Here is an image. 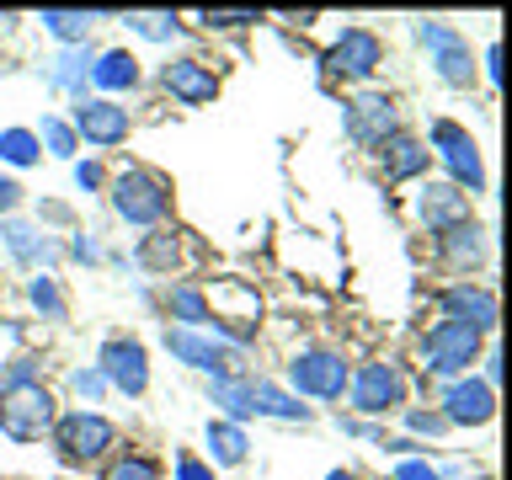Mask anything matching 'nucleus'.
Segmentation results:
<instances>
[{
	"label": "nucleus",
	"instance_id": "nucleus-22",
	"mask_svg": "<svg viewBox=\"0 0 512 480\" xmlns=\"http://www.w3.org/2000/svg\"><path fill=\"white\" fill-rule=\"evenodd\" d=\"M91 80L102 91H134L139 86V59L128 54V48H107V54L91 64Z\"/></svg>",
	"mask_w": 512,
	"mask_h": 480
},
{
	"label": "nucleus",
	"instance_id": "nucleus-41",
	"mask_svg": "<svg viewBox=\"0 0 512 480\" xmlns=\"http://www.w3.org/2000/svg\"><path fill=\"white\" fill-rule=\"evenodd\" d=\"M75 182H80V192H96L107 176H102V166H96V160H80V166H75Z\"/></svg>",
	"mask_w": 512,
	"mask_h": 480
},
{
	"label": "nucleus",
	"instance_id": "nucleus-45",
	"mask_svg": "<svg viewBox=\"0 0 512 480\" xmlns=\"http://www.w3.org/2000/svg\"><path fill=\"white\" fill-rule=\"evenodd\" d=\"M326 480H363V475H352V470H331Z\"/></svg>",
	"mask_w": 512,
	"mask_h": 480
},
{
	"label": "nucleus",
	"instance_id": "nucleus-17",
	"mask_svg": "<svg viewBox=\"0 0 512 480\" xmlns=\"http://www.w3.org/2000/svg\"><path fill=\"white\" fill-rule=\"evenodd\" d=\"M0 246H6L22 267H38V262L48 267V262L59 256L54 240H48V235L38 230V224H22V219H6V230H0Z\"/></svg>",
	"mask_w": 512,
	"mask_h": 480
},
{
	"label": "nucleus",
	"instance_id": "nucleus-33",
	"mask_svg": "<svg viewBox=\"0 0 512 480\" xmlns=\"http://www.w3.org/2000/svg\"><path fill=\"white\" fill-rule=\"evenodd\" d=\"M70 390H75L80 400H86V406H91V400H102V395H107L102 368H75V374H70Z\"/></svg>",
	"mask_w": 512,
	"mask_h": 480
},
{
	"label": "nucleus",
	"instance_id": "nucleus-20",
	"mask_svg": "<svg viewBox=\"0 0 512 480\" xmlns=\"http://www.w3.org/2000/svg\"><path fill=\"white\" fill-rule=\"evenodd\" d=\"M251 416H278V422H310V406H299V395L278 390V384L251 379Z\"/></svg>",
	"mask_w": 512,
	"mask_h": 480
},
{
	"label": "nucleus",
	"instance_id": "nucleus-4",
	"mask_svg": "<svg viewBox=\"0 0 512 480\" xmlns=\"http://www.w3.org/2000/svg\"><path fill=\"white\" fill-rule=\"evenodd\" d=\"M118 443V427L107 422L102 411H70L54 422V448L64 464H91V459H107V448Z\"/></svg>",
	"mask_w": 512,
	"mask_h": 480
},
{
	"label": "nucleus",
	"instance_id": "nucleus-10",
	"mask_svg": "<svg viewBox=\"0 0 512 480\" xmlns=\"http://www.w3.org/2000/svg\"><path fill=\"white\" fill-rule=\"evenodd\" d=\"M379 59H384V43L374 38L368 27H347L342 38L331 43V54H326V75H342V80H368L379 70Z\"/></svg>",
	"mask_w": 512,
	"mask_h": 480
},
{
	"label": "nucleus",
	"instance_id": "nucleus-31",
	"mask_svg": "<svg viewBox=\"0 0 512 480\" xmlns=\"http://www.w3.org/2000/svg\"><path fill=\"white\" fill-rule=\"evenodd\" d=\"M38 144H43L48 155H59V160H75V128L64 123V118H43Z\"/></svg>",
	"mask_w": 512,
	"mask_h": 480
},
{
	"label": "nucleus",
	"instance_id": "nucleus-15",
	"mask_svg": "<svg viewBox=\"0 0 512 480\" xmlns=\"http://www.w3.org/2000/svg\"><path fill=\"white\" fill-rule=\"evenodd\" d=\"M416 219H422L432 235H443V230H454V224L470 219V198H464L454 182H427L422 198H416Z\"/></svg>",
	"mask_w": 512,
	"mask_h": 480
},
{
	"label": "nucleus",
	"instance_id": "nucleus-21",
	"mask_svg": "<svg viewBox=\"0 0 512 480\" xmlns=\"http://www.w3.org/2000/svg\"><path fill=\"white\" fill-rule=\"evenodd\" d=\"M176 262H182V240H176V230H166V224H155V230L139 240V267L155 272V278H166V272H176Z\"/></svg>",
	"mask_w": 512,
	"mask_h": 480
},
{
	"label": "nucleus",
	"instance_id": "nucleus-35",
	"mask_svg": "<svg viewBox=\"0 0 512 480\" xmlns=\"http://www.w3.org/2000/svg\"><path fill=\"white\" fill-rule=\"evenodd\" d=\"M251 22H262V16L256 11H203L208 32H230V27H251Z\"/></svg>",
	"mask_w": 512,
	"mask_h": 480
},
{
	"label": "nucleus",
	"instance_id": "nucleus-44",
	"mask_svg": "<svg viewBox=\"0 0 512 480\" xmlns=\"http://www.w3.org/2000/svg\"><path fill=\"white\" fill-rule=\"evenodd\" d=\"M486 70H491V80H502V48H496V43L486 48Z\"/></svg>",
	"mask_w": 512,
	"mask_h": 480
},
{
	"label": "nucleus",
	"instance_id": "nucleus-34",
	"mask_svg": "<svg viewBox=\"0 0 512 480\" xmlns=\"http://www.w3.org/2000/svg\"><path fill=\"white\" fill-rule=\"evenodd\" d=\"M107 480H160V470H155L150 459H139V454H123L118 464H112Z\"/></svg>",
	"mask_w": 512,
	"mask_h": 480
},
{
	"label": "nucleus",
	"instance_id": "nucleus-3",
	"mask_svg": "<svg viewBox=\"0 0 512 480\" xmlns=\"http://www.w3.org/2000/svg\"><path fill=\"white\" fill-rule=\"evenodd\" d=\"M475 358H480V331L464 326V320H438V326L422 336V363H427V374L464 379Z\"/></svg>",
	"mask_w": 512,
	"mask_h": 480
},
{
	"label": "nucleus",
	"instance_id": "nucleus-28",
	"mask_svg": "<svg viewBox=\"0 0 512 480\" xmlns=\"http://www.w3.org/2000/svg\"><path fill=\"white\" fill-rule=\"evenodd\" d=\"M208 448H214V464H246V432L235 422H208Z\"/></svg>",
	"mask_w": 512,
	"mask_h": 480
},
{
	"label": "nucleus",
	"instance_id": "nucleus-5",
	"mask_svg": "<svg viewBox=\"0 0 512 480\" xmlns=\"http://www.w3.org/2000/svg\"><path fill=\"white\" fill-rule=\"evenodd\" d=\"M347 363L342 352H326V347H304L288 358V384L299 395H315V400H342L347 395Z\"/></svg>",
	"mask_w": 512,
	"mask_h": 480
},
{
	"label": "nucleus",
	"instance_id": "nucleus-13",
	"mask_svg": "<svg viewBox=\"0 0 512 480\" xmlns=\"http://www.w3.org/2000/svg\"><path fill=\"white\" fill-rule=\"evenodd\" d=\"M96 368H102V379L123 395H144V384H150V358H144V347L123 342V336H112V342L102 347V363Z\"/></svg>",
	"mask_w": 512,
	"mask_h": 480
},
{
	"label": "nucleus",
	"instance_id": "nucleus-32",
	"mask_svg": "<svg viewBox=\"0 0 512 480\" xmlns=\"http://www.w3.org/2000/svg\"><path fill=\"white\" fill-rule=\"evenodd\" d=\"M128 27H134L139 38H150V43L176 38V16H128Z\"/></svg>",
	"mask_w": 512,
	"mask_h": 480
},
{
	"label": "nucleus",
	"instance_id": "nucleus-24",
	"mask_svg": "<svg viewBox=\"0 0 512 480\" xmlns=\"http://www.w3.org/2000/svg\"><path fill=\"white\" fill-rule=\"evenodd\" d=\"M432 64H438V80H443V86H454V91L475 86V59H470V43H464V38L432 48Z\"/></svg>",
	"mask_w": 512,
	"mask_h": 480
},
{
	"label": "nucleus",
	"instance_id": "nucleus-14",
	"mask_svg": "<svg viewBox=\"0 0 512 480\" xmlns=\"http://www.w3.org/2000/svg\"><path fill=\"white\" fill-rule=\"evenodd\" d=\"M160 86H166L182 107H203L219 96V75L208 70L203 59H171L166 70H160Z\"/></svg>",
	"mask_w": 512,
	"mask_h": 480
},
{
	"label": "nucleus",
	"instance_id": "nucleus-11",
	"mask_svg": "<svg viewBox=\"0 0 512 480\" xmlns=\"http://www.w3.org/2000/svg\"><path fill=\"white\" fill-rule=\"evenodd\" d=\"M70 128L86 134V144H96V150H112V144L128 139V107H118L112 96H80Z\"/></svg>",
	"mask_w": 512,
	"mask_h": 480
},
{
	"label": "nucleus",
	"instance_id": "nucleus-19",
	"mask_svg": "<svg viewBox=\"0 0 512 480\" xmlns=\"http://www.w3.org/2000/svg\"><path fill=\"white\" fill-rule=\"evenodd\" d=\"M379 155H384V182H411V176H422L427 160H432L427 144H416V139H406V134H395Z\"/></svg>",
	"mask_w": 512,
	"mask_h": 480
},
{
	"label": "nucleus",
	"instance_id": "nucleus-37",
	"mask_svg": "<svg viewBox=\"0 0 512 480\" xmlns=\"http://www.w3.org/2000/svg\"><path fill=\"white\" fill-rule=\"evenodd\" d=\"M16 384H38V358H11V368H6V390H16Z\"/></svg>",
	"mask_w": 512,
	"mask_h": 480
},
{
	"label": "nucleus",
	"instance_id": "nucleus-9",
	"mask_svg": "<svg viewBox=\"0 0 512 480\" xmlns=\"http://www.w3.org/2000/svg\"><path fill=\"white\" fill-rule=\"evenodd\" d=\"M438 406H443L438 416L448 427H486L496 416V390L486 379H448Z\"/></svg>",
	"mask_w": 512,
	"mask_h": 480
},
{
	"label": "nucleus",
	"instance_id": "nucleus-23",
	"mask_svg": "<svg viewBox=\"0 0 512 480\" xmlns=\"http://www.w3.org/2000/svg\"><path fill=\"white\" fill-rule=\"evenodd\" d=\"M86 80H91V48L86 43H80V48H59V54L48 59V86L86 91Z\"/></svg>",
	"mask_w": 512,
	"mask_h": 480
},
{
	"label": "nucleus",
	"instance_id": "nucleus-42",
	"mask_svg": "<svg viewBox=\"0 0 512 480\" xmlns=\"http://www.w3.org/2000/svg\"><path fill=\"white\" fill-rule=\"evenodd\" d=\"M70 256H75V262H102V246H96L91 235H75L70 240Z\"/></svg>",
	"mask_w": 512,
	"mask_h": 480
},
{
	"label": "nucleus",
	"instance_id": "nucleus-39",
	"mask_svg": "<svg viewBox=\"0 0 512 480\" xmlns=\"http://www.w3.org/2000/svg\"><path fill=\"white\" fill-rule=\"evenodd\" d=\"M416 38H422L427 48H443V43H454L459 32H454V27H443V22H422V27H416Z\"/></svg>",
	"mask_w": 512,
	"mask_h": 480
},
{
	"label": "nucleus",
	"instance_id": "nucleus-38",
	"mask_svg": "<svg viewBox=\"0 0 512 480\" xmlns=\"http://www.w3.org/2000/svg\"><path fill=\"white\" fill-rule=\"evenodd\" d=\"M406 427H411V432H427V438H438V432H448V422H443L438 411H411V416H406Z\"/></svg>",
	"mask_w": 512,
	"mask_h": 480
},
{
	"label": "nucleus",
	"instance_id": "nucleus-29",
	"mask_svg": "<svg viewBox=\"0 0 512 480\" xmlns=\"http://www.w3.org/2000/svg\"><path fill=\"white\" fill-rule=\"evenodd\" d=\"M27 299H32V310H38L43 320H64V288H59V278L32 272V278H27Z\"/></svg>",
	"mask_w": 512,
	"mask_h": 480
},
{
	"label": "nucleus",
	"instance_id": "nucleus-43",
	"mask_svg": "<svg viewBox=\"0 0 512 480\" xmlns=\"http://www.w3.org/2000/svg\"><path fill=\"white\" fill-rule=\"evenodd\" d=\"M16 203H22V187H16L11 176H0V214H11Z\"/></svg>",
	"mask_w": 512,
	"mask_h": 480
},
{
	"label": "nucleus",
	"instance_id": "nucleus-36",
	"mask_svg": "<svg viewBox=\"0 0 512 480\" xmlns=\"http://www.w3.org/2000/svg\"><path fill=\"white\" fill-rule=\"evenodd\" d=\"M176 480H214V464H203L198 454H176Z\"/></svg>",
	"mask_w": 512,
	"mask_h": 480
},
{
	"label": "nucleus",
	"instance_id": "nucleus-7",
	"mask_svg": "<svg viewBox=\"0 0 512 480\" xmlns=\"http://www.w3.org/2000/svg\"><path fill=\"white\" fill-rule=\"evenodd\" d=\"M347 400H352V411H363V416H384L406 400V379L395 374V363H363L358 374L347 379Z\"/></svg>",
	"mask_w": 512,
	"mask_h": 480
},
{
	"label": "nucleus",
	"instance_id": "nucleus-27",
	"mask_svg": "<svg viewBox=\"0 0 512 480\" xmlns=\"http://www.w3.org/2000/svg\"><path fill=\"white\" fill-rule=\"evenodd\" d=\"M38 22L54 32L64 48H80V43H86V32H91V22H96V11H43Z\"/></svg>",
	"mask_w": 512,
	"mask_h": 480
},
{
	"label": "nucleus",
	"instance_id": "nucleus-1",
	"mask_svg": "<svg viewBox=\"0 0 512 480\" xmlns=\"http://www.w3.org/2000/svg\"><path fill=\"white\" fill-rule=\"evenodd\" d=\"M59 422V400L43 384H16V390H0V432L16 443H38L43 432H54Z\"/></svg>",
	"mask_w": 512,
	"mask_h": 480
},
{
	"label": "nucleus",
	"instance_id": "nucleus-16",
	"mask_svg": "<svg viewBox=\"0 0 512 480\" xmlns=\"http://www.w3.org/2000/svg\"><path fill=\"white\" fill-rule=\"evenodd\" d=\"M443 310H448V320H464V326H475L480 336L496 331V294H491V288H480V283L443 288Z\"/></svg>",
	"mask_w": 512,
	"mask_h": 480
},
{
	"label": "nucleus",
	"instance_id": "nucleus-2",
	"mask_svg": "<svg viewBox=\"0 0 512 480\" xmlns=\"http://www.w3.org/2000/svg\"><path fill=\"white\" fill-rule=\"evenodd\" d=\"M166 208H171L166 176H155L144 166L118 171V182H112V214H118L123 224H150V230H155V224L166 219Z\"/></svg>",
	"mask_w": 512,
	"mask_h": 480
},
{
	"label": "nucleus",
	"instance_id": "nucleus-8",
	"mask_svg": "<svg viewBox=\"0 0 512 480\" xmlns=\"http://www.w3.org/2000/svg\"><path fill=\"white\" fill-rule=\"evenodd\" d=\"M432 150L443 155V166H448V176H454V187L464 192H480L486 187V166H480V150H475V139L464 134L459 123H448V118H438L432 123Z\"/></svg>",
	"mask_w": 512,
	"mask_h": 480
},
{
	"label": "nucleus",
	"instance_id": "nucleus-30",
	"mask_svg": "<svg viewBox=\"0 0 512 480\" xmlns=\"http://www.w3.org/2000/svg\"><path fill=\"white\" fill-rule=\"evenodd\" d=\"M38 155H43V144L32 128H0V160L6 166H32Z\"/></svg>",
	"mask_w": 512,
	"mask_h": 480
},
{
	"label": "nucleus",
	"instance_id": "nucleus-18",
	"mask_svg": "<svg viewBox=\"0 0 512 480\" xmlns=\"http://www.w3.org/2000/svg\"><path fill=\"white\" fill-rule=\"evenodd\" d=\"M438 256L454 272H470V267H480V256H486V235H480V224H454V230H443L438 235Z\"/></svg>",
	"mask_w": 512,
	"mask_h": 480
},
{
	"label": "nucleus",
	"instance_id": "nucleus-12",
	"mask_svg": "<svg viewBox=\"0 0 512 480\" xmlns=\"http://www.w3.org/2000/svg\"><path fill=\"white\" fill-rule=\"evenodd\" d=\"M166 347L171 358H182L187 368H203V374H230L240 363V347H219V336H203V331H182V326H166Z\"/></svg>",
	"mask_w": 512,
	"mask_h": 480
},
{
	"label": "nucleus",
	"instance_id": "nucleus-26",
	"mask_svg": "<svg viewBox=\"0 0 512 480\" xmlns=\"http://www.w3.org/2000/svg\"><path fill=\"white\" fill-rule=\"evenodd\" d=\"M214 406H224V416L240 427L251 416V379H235V374H214Z\"/></svg>",
	"mask_w": 512,
	"mask_h": 480
},
{
	"label": "nucleus",
	"instance_id": "nucleus-40",
	"mask_svg": "<svg viewBox=\"0 0 512 480\" xmlns=\"http://www.w3.org/2000/svg\"><path fill=\"white\" fill-rule=\"evenodd\" d=\"M395 480H443V475L432 470L427 459H400V470H395Z\"/></svg>",
	"mask_w": 512,
	"mask_h": 480
},
{
	"label": "nucleus",
	"instance_id": "nucleus-6",
	"mask_svg": "<svg viewBox=\"0 0 512 480\" xmlns=\"http://www.w3.org/2000/svg\"><path fill=\"white\" fill-rule=\"evenodd\" d=\"M395 134H400V112H395L390 96L363 91L347 102V139L358 144V150H384Z\"/></svg>",
	"mask_w": 512,
	"mask_h": 480
},
{
	"label": "nucleus",
	"instance_id": "nucleus-25",
	"mask_svg": "<svg viewBox=\"0 0 512 480\" xmlns=\"http://www.w3.org/2000/svg\"><path fill=\"white\" fill-rule=\"evenodd\" d=\"M166 310H171V320H182V331L208 326V299H203V288H192V283H171Z\"/></svg>",
	"mask_w": 512,
	"mask_h": 480
}]
</instances>
